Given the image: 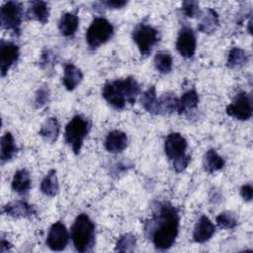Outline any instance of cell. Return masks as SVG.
Returning <instances> with one entry per match:
<instances>
[{"label":"cell","instance_id":"6da1fadb","mask_svg":"<svg viewBox=\"0 0 253 253\" xmlns=\"http://www.w3.org/2000/svg\"><path fill=\"white\" fill-rule=\"evenodd\" d=\"M145 234L151 239L155 248L169 249L179 232V214L168 202H159L155 206L153 216L144 225Z\"/></svg>","mask_w":253,"mask_h":253},{"label":"cell","instance_id":"7a4b0ae2","mask_svg":"<svg viewBox=\"0 0 253 253\" xmlns=\"http://www.w3.org/2000/svg\"><path fill=\"white\" fill-rule=\"evenodd\" d=\"M139 93V84L131 76L107 82L102 89L103 98L117 110L124 109L126 104H133Z\"/></svg>","mask_w":253,"mask_h":253},{"label":"cell","instance_id":"3957f363","mask_svg":"<svg viewBox=\"0 0 253 253\" xmlns=\"http://www.w3.org/2000/svg\"><path fill=\"white\" fill-rule=\"evenodd\" d=\"M71 238L75 249L80 252L90 251L95 244V224L85 213H80L71 226Z\"/></svg>","mask_w":253,"mask_h":253},{"label":"cell","instance_id":"277c9868","mask_svg":"<svg viewBox=\"0 0 253 253\" xmlns=\"http://www.w3.org/2000/svg\"><path fill=\"white\" fill-rule=\"evenodd\" d=\"M90 129V123L80 115L74 116L65 126L64 138L75 154L81 150L83 141Z\"/></svg>","mask_w":253,"mask_h":253},{"label":"cell","instance_id":"5b68a950","mask_svg":"<svg viewBox=\"0 0 253 253\" xmlns=\"http://www.w3.org/2000/svg\"><path fill=\"white\" fill-rule=\"evenodd\" d=\"M114 35L113 25L105 18H95L86 31V42L91 48L106 43Z\"/></svg>","mask_w":253,"mask_h":253},{"label":"cell","instance_id":"8992f818","mask_svg":"<svg viewBox=\"0 0 253 253\" xmlns=\"http://www.w3.org/2000/svg\"><path fill=\"white\" fill-rule=\"evenodd\" d=\"M24 11L21 3L16 1L5 2L0 8L1 26L16 35H20Z\"/></svg>","mask_w":253,"mask_h":253},{"label":"cell","instance_id":"52a82bcc","mask_svg":"<svg viewBox=\"0 0 253 253\" xmlns=\"http://www.w3.org/2000/svg\"><path fill=\"white\" fill-rule=\"evenodd\" d=\"M132 40L136 43L141 55H148L158 42V31L147 24L137 25L132 32Z\"/></svg>","mask_w":253,"mask_h":253},{"label":"cell","instance_id":"ba28073f","mask_svg":"<svg viewBox=\"0 0 253 253\" xmlns=\"http://www.w3.org/2000/svg\"><path fill=\"white\" fill-rule=\"evenodd\" d=\"M226 113L228 116L239 121L249 120L253 113L251 95L244 91L238 93L233 101L226 107Z\"/></svg>","mask_w":253,"mask_h":253},{"label":"cell","instance_id":"9c48e42d","mask_svg":"<svg viewBox=\"0 0 253 253\" xmlns=\"http://www.w3.org/2000/svg\"><path fill=\"white\" fill-rule=\"evenodd\" d=\"M188 143L186 138L179 132H172L167 135L164 142V150L169 160L176 161L186 156Z\"/></svg>","mask_w":253,"mask_h":253},{"label":"cell","instance_id":"30bf717a","mask_svg":"<svg viewBox=\"0 0 253 253\" xmlns=\"http://www.w3.org/2000/svg\"><path fill=\"white\" fill-rule=\"evenodd\" d=\"M69 239V233L65 225L61 221L54 222L48 231L46 237V245L53 251L63 250Z\"/></svg>","mask_w":253,"mask_h":253},{"label":"cell","instance_id":"8fae6325","mask_svg":"<svg viewBox=\"0 0 253 253\" xmlns=\"http://www.w3.org/2000/svg\"><path fill=\"white\" fill-rule=\"evenodd\" d=\"M196 37L193 30L190 27H183L178 35L176 42V48L181 56L185 58H191L196 52Z\"/></svg>","mask_w":253,"mask_h":253},{"label":"cell","instance_id":"7c38bea8","mask_svg":"<svg viewBox=\"0 0 253 253\" xmlns=\"http://www.w3.org/2000/svg\"><path fill=\"white\" fill-rule=\"evenodd\" d=\"M20 50L19 46L11 42L4 40L0 42V69L1 75L5 76L8 70L15 64L19 58Z\"/></svg>","mask_w":253,"mask_h":253},{"label":"cell","instance_id":"4fadbf2b","mask_svg":"<svg viewBox=\"0 0 253 253\" xmlns=\"http://www.w3.org/2000/svg\"><path fill=\"white\" fill-rule=\"evenodd\" d=\"M215 232V226L207 215H202L197 221L194 231L193 239L198 243H204L211 238Z\"/></svg>","mask_w":253,"mask_h":253},{"label":"cell","instance_id":"5bb4252c","mask_svg":"<svg viewBox=\"0 0 253 253\" xmlns=\"http://www.w3.org/2000/svg\"><path fill=\"white\" fill-rule=\"evenodd\" d=\"M127 146L126 134L119 129L112 130L105 139V147L111 153H120Z\"/></svg>","mask_w":253,"mask_h":253},{"label":"cell","instance_id":"9a60e30c","mask_svg":"<svg viewBox=\"0 0 253 253\" xmlns=\"http://www.w3.org/2000/svg\"><path fill=\"white\" fill-rule=\"evenodd\" d=\"M3 212L12 217H28L36 213V210L32 205L24 201H14L6 204Z\"/></svg>","mask_w":253,"mask_h":253},{"label":"cell","instance_id":"2e32d148","mask_svg":"<svg viewBox=\"0 0 253 253\" xmlns=\"http://www.w3.org/2000/svg\"><path fill=\"white\" fill-rule=\"evenodd\" d=\"M82 71L72 63H67L64 66L62 83L68 91L74 90L82 81Z\"/></svg>","mask_w":253,"mask_h":253},{"label":"cell","instance_id":"e0dca14e","mask_svg":"<svg viewBox=\"0 0 253 253\" xmlns=\"http://www.w3.org/2000/svg\"><path fill=\"white\" fill-rule=\"evenodd\" d=\"M28 17L42 24H46L49 17V8L44 1H32L28 8Z\"/></svg>","mask_w":253,"mask_h":253},{"label":"cell","instance_id":"ac0fdd59","mask_svg":"<svg viewBox=\"0 0 253 253\" xmlns=\"http://www.w3.org/2000/svg\"><path fill=\"white\" fill-rule=\"evenodd\" d=\"M79 26L78 16L74 13H64L58 23V30L64 37H72Z\"/></svg>","mask_w":253,"mask_h":253},{"label":"cell","instance_id":"d6986e66","mask_svg":"<svg viewBox=\"0 0 253 253\" xmlns=\"http://www.w3.org/2000/svg\"><path fill=\"white\" fill-rule=\"evenodd\" d=\"M141 105L144 110L151 115H159L160 113V105L159 99L156 96V89L154 86H150L141 96L140 99Z\"/></svg>","mask_w":253,"mask_h":253},{"label":"cell","instance_id":"ffe728a7","mask_svg":"<svg viewBox=\"0 0 253 253\" xmlns=\"http://www.w3.org/2000/svg\"><path fill=\"white\" fill-rule=\"evenodd\" d=\"M31 176L28 170L20 169L15 172L12 180V189L19 195H25L31 188Z\"/></svg>","mask_w":253,"mask_h":253},{"label":"cell","instance_id":"44dd1931","mask_svg":"<svg viewBox=\"0 0 253 253\" xmlns=\"http://www.w3.org/2000/svg\"><path fill=\"white\" fill-rule=\"evenodd\" d=\"M218 14L211 8H208L206 12L202 15V19L198 26V29L202 33L211 34L218 26Z\"/></svg>","mask_w":253,"mask_h":253},{"label":"cell","instance_id":"7402d4cb","mask_svg":"<svg viewBox=\"0 0 253 253\" xmlns=\"http://www.w3.org/2000/svg\"><path fill=\"white\" fill-rule=\"evenodd\" d=\"M59 130H60V126L57 119L49 118L42 126L39 133L45 141L49 143H53L58 137Z\"/></svg>","mask_w":253,"mask_h":253},{"label":"cell","instance_id":"603a6c76","mask_svg":"<svg viewBox=\"0 0 253 253\" xmlns=\"http://www.w3.org/2000/svg\"><path fill=\"white\" fill-rule=\"evenodd\" d=\"M225 164L224 159L217 154L214 149H209L203 158V166L206 172L213 173L223 168Z\"/></svg>","mask_w":253,"mask_h":253},{"label":"cell","instance_id":"cb8c5ba5","mask_svg":"<svg viewBox=\"0 0 253 253\" xmlns=\"http://www.w3.org/2000/svg\"><path fill=\"white\" fill-rule=\"evenodd\" d=\"M17 145L15 143L14 137L11 132H6L1 137V151H0V160L2 163H5L11 160L14 155L17 153Z\"/></svg>","mask_w":253,"mask_h":253},{"label":"cell","instance_id":"d4e9b609","mask_svg":"<svg viewBox=\"0 0 253 253\" xmlns=\"http://www.w3.org/2000/svg\"><path fill=\"white\" fill-rule=\"evenodd\" d=\"M41 191L48 197L55 196L59 191V183L55 170H50L41 183Z\"/></svg>","mask_w":253,"mask_h":253},{"label":"cell","instance_id":"484cf974","mask_svg":"<svg viewBox=\"0 0 253 253\" xmlns=\"http://www.w3.org/2000/svg\"><path fill=\"white\" fill-rule=\"evenodd\" d=\"M199 103V95L195 90H189L185 92L181 98H179V110L178 114H183L197 108Z\"/></svg>","mask_w":253,"mask_h":253},{"label":"cell","instance_id":"4316f807","mask_svg":"<svg viewBox=\"0 0 253 253\" xmlns=\"http://www.w3.org/2000/svg\"><path fill=\"white\" fill-rule=\"evenodd\" d=\"M248 61V55L245 50L240 47H233L230 49L227 55V67L234 69L239 68L246 64Z\"/></svg>","mask_w":253,"mask_h":253},{"label":"cell","instance_id":"83f0119b","mask_svg":"<svg viewBox=\"0 0 253 253\" xmlns=\"http://www.w3.org/2000/svg\"><path fill=\"white\" fill-rule=\"evenodd\" d=\"M160 113L161 114H171L174 112L178 113L179 110V99L173 94H165L159 98Z\"/></svg>","mask_w":253,"mask_h":253},{"label":"cell","instance_id":"f1b7e54d","mask_svg":"<svg viewBox=\"0 0 253 253\" xmlns=\"http://www.w3.org/2000/svg\"><path fill=\"white\" fill-rule=\"evenodd\" d=\"M172 64H173V60L170 53L164 52V51L156 53L154 57V65H155V68L160 73H163V74L169 73L172 70Z\"/></svg>","mask_w":253,"mask_h":253},{"label":"cell","instance_id":"f546056e","mask_svg":"<svg viewBox=\"0 0 253 253\" xmlns=\"http://www.w3.org/2000/svg\"><path fill=\"white\" fill-rule=\"evenodd\" d=\"M136 244V238L133 234L126 233L122 235L116 244V251L132 252Z\"/></svg>","mask_w":253,"mask_h":253},{"label":"cell","instance_id":"4dcf8cb0","mask_svg":"<svg viewBox=\"0 0 253 253\" xmlns=\"http://www.w3.org/2000/svg\"><path fill=\"white\" fill-rule=\"evenodd\" d=\"M216 224L221 229H233L237 225V219L232 212L223 211L215 218Z\"/></svg>","mask_w":253,"mask_h":253},{"label":"cell","instance_id":"1f68e13d","mask_svg":"<svg viewBox=\"0 0 253 253\" xmlns=\"http://www.w3.org/2000/svg\"><path fill=\"white\" fill-rule=\"evenodd\" d=\"M182 10L184 14L190 18H195L201 15L200 5H199V2L197 1H193V0L184 1L182 4Z\"/></svg>","mask_w":253,"mask_h":253},{"label":"cell","instance_id":"d6a6232c","mask_svg":"<svg viewBox=\"0 0 253 253\" xmlns=\"http://www.w3.org/2000/svg\"><path fill=\"white\" fill-rule=\"evenodd\" d=\"M48 98H49V92H48V89L45 88V87H42L38 90L37 94H36V105L37 107H42L43 105L46 104V102L48 101Z\"/></svg>","mask_w":253,"mask_h":253},{"label":"cell","instance_id":"836d02e7","mask_svg":"<svg viewBox=\"0 0 253 253\" xmlns=\"http://www.w3.org/2000/svg\"><path fill=\"white\" fill-rule=\"evenodd\" d=\"M54 55L53 53L50 51V50H44L42 53V56H41V66L43 68V67H46L48 68L49 66H52L54 63Z\"/></svg>","mask_w":253,"mask_h":253},{"label":"cell","instance_id":"e575fe53","mask_svg":"<svg viewBox=\"0 0 253 253\" xmlns=\"http://www.w3.org/2000/svg\"><path fill=\"white\" fill-rule=\"evenodd\" d=\"M190 161H191L190 155H186V156H184L183 158H180V159H178V160H176V161H173V162H172V165H173L174 170H175L177 173H180V172L184 171V170L187 168V166H188V164L190 163Z\"/></svg>","mask_w":253,"mask_h":253},{"label":"cell","instance_id":"d590c367","mask_svg":"<svg viewBox=\"0 0 253 253\" xmlns=\"http://www.w3.org/2000/svg\"><path fill=\"white\" fill-rule=\"evenodd\" d=\"M252 193H253V190L250 184L243 185L240 189V195L243 198V200L246 202H250L252 200Z\"/></svg>","mask_w":253,"mask_h":253},{"label":"cell","instance_id":"8d00e7d4","mask_svg":"<svg viewBox=\"0 0 253 253\" xmlns=\"http://www.w3.org/2000/svg\"><path fill=\"white\" fill-rule=\"evenodd\" d=\"M101 4H103L104 6H106L107 8H110V9H120V8H123L126 4V1H124V0H109V1H104L102 2Z\"/></svg>","mask_w":253,"mask_h":253},{"label":"cell","instance_id":"74e56055","mask_svg":"<svg viewBox=\"0 0 253 253\" xmlns=\"http://www.w3.org/2000/svg\"><path fill=\"white\" fill-rule=\"evenodd\" d=\"M10 249H11V244L7 240L2 239L1 243H0V251L5 252V251H8Z\"/></svg>","mask_w":253,"mask_h":253}]
</instances>
